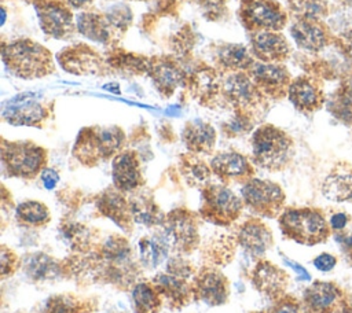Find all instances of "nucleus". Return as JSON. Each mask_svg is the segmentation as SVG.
<instances>
[{
    "label": "nucleus",
    "instance_id": "nucleus-43",
    "mask_svg": "<svg viewBox=\"0 0 352 313\" xmlns=\"http://www.w3.org/2000/svg\"><path fill=\"white\" fill-rule=\"evenodd\" d=\"M287 7L297 19L320 21L327 12V0H287Z\"/></svg>",
    "mask_w": 352,
    "mask_h": 313
},
{
    "label": "nucleus",
    "instance_id": "nucleus-2",
    "mask_svg": "<svg viewBox=\"0 0 352 313\" xmlns=\"http://www.w3.org/2000/svg\"><path fill=\"white\" fill-rule=\"evenodd\" d=\"M1 60L11 74L23 80L43 78L55 71L52 54L40 43L29 38L4 43Z\"/></svg>",
    "mask_w": 352,
    "mask_h": 313
},
{
    "label": "nucleus",
    "instance_id": "nucleus-45",
    "mask_svg": "<svg viewBox=\"0 0 352 313\" xmlns=\"http://www.w3.org/2000/svg\"><path fill=\"white\" fill-rule=\"evenodd\" d=\"M268 313H312L302 299L296 298L294 295L285 294L280 298L272 301V305L268 309Z\"/></svg>",
    "mask_w": 352,
    "mask_h": 313
},
{
    "label": "nucleus",
    "instance_id": "nucleus-31",
    "mask_svg": "<svg viewBox=\"0 0 352 313\" xmlns=\"http://www.w3.org/2000/svg\"><path fill=\"white\" fill-rule=\"evenodd\" d=\"M182 139L188 152L208 155L214 150L217 133L209 122L202 119H191L184 125Z\"/></svg>",
    "mask_w": 352,
    "mask_h": 313
},
{
    "label": "nucleus",
    "instance_id": "nucleus-48",
    "mask_svg": "<svg viewBox=\"0 0 352 313\" xmlns=\"http://www.w3.org/2000/svg\"><path fill=\"white\" fill-rule=\"evenodd\" d=\"M199 5L208 18L216 19L220 16V12L224 10V1L226 0H190Z\"/></svg>",
    "mask_w": 352,
    "mask_h": 313
},
{
    "label": "nucleus",
    "instance_id": "nucleus-27",
    "mask_svg": "<svg viewBox=\"0 0 352 313\" xmlns=\"http://www.w3.org/2000/svg\"><path fill=\"white\" fill-rule=\"evenodd\" d=\"M287 96L292 104L301 113L311 114L319 110L324 103V95L319 84L308 76H300L293 78L289 89Z\"/></svg>",
    "mask_w": 352,
    "mask_h": 313
},
{
    "label": "nucleus",
    "instance_id": "nucleus-7",
    "mask_svg": "<svg viewBox=\"0 0 352 313\" xmlns=\"http://www.w3.org/2000/svg\"><path fill=\"white\" fill-rule=\"evenodd\" d=\"M1 162L8 176L33 180L45 169L48 152L30 140H1Z\"/></svg>",
    "mask_w": 352,
    "mask_h": 313
},
{
    "label": "nucleus",
    "instance_id": "nucleus-51",
    "mask_svg": "<svg viewBox=\"0 0 352 313\" xmlns=\"http://www.w3.org/2000/svg\"><path fill=\"white\" fill-rule=\"evenodd\" d=\"M312 264L320 272H330L337 265V258L330 253H322L314 258Z\"/></svg>",
    "mask_w": 352,
    "mask_h": 313
},
{
    "label": "nucleus",
    "instance_id": "nucleus-5",
    "mask_svg": "<svg viewBox=\"0 0 352 313\" xmlns=\"http://www.w3.org/2000/svg\"><path fill=\"white\" fill-rule=\"evenodd\" d=\"M278 225L286 239L302 246L324 243L333 235L329 220L318 207H285Z\"/></svg>",
    "mask_w": 352,
    "mask_h": 313
},
{
    "label": "nucleus",
    "instance_id": "nucleus-19",
    "mask_svg": "<svg viewBox=\"0 0 352 313\" xmlns=\"http://www.w3.org/2000/svg\"><path fill=\"white\" fill-rule=\"evenodd\" d=\"M213 174L223 183H241L242 185L254 177V165L245 154L238 151H221L210 159Z\"/></svg>",
    "mask_w": 352,
    "mask_h": 313
},
{
    "label": "nucleus",
    "instance_id": "nucleus-16",
    "mask_svg": "<svg viewBox=\"0 0 352 313\" xmlns=\"http://www.w3.org/2000/svg\"><path fill=\"white\" fill-rule=\"evenodd\" d=\"M250 281L253 287L265 298L275 301L282 295L287 294L290 284L289 273L275 265L267 258L256 259L250 272Z\"/></svg>",
    "mask_w": 352,
    "mask_h": 313
},
{
    "label": "nucleus",
    "instance_id": "nucleus-44",
    "mask_svg": "<svg viewBox=\"0 0 352 313\" xmlns=\"http://www.w3.org/2000/svg\"><path fill=\"white\" fill-rule=\"evenodd\" d=\"M256 122L257 121L248 114H243L239 111H232V115L221 124L220 130L227 139H236V137H242V136L250 133L253 130Z\"/></svg>",
    "mask_w": 352,
    "mask_h": 313
},
{
    "label": "nucleus",
    "instance_id": "nucleus-36",
    "mask_svg": "<svg viewBox=\"0 0 352 313\" xmlns=\"http://www.w3.org/2000/svg\"><path fill=\"white\" fill-rule=\"evenodd\" d=\"M177 169L186 184L191 188L202 189L210 184V177L213 174L210 163H206L197 154L186 152L180 155Z\"/></svg>",
    "mask_w": 352,
    "mask_h": 313
},
{
    "label": "nucleus",
    "instance_id": "nucleus-55",
    "mask_svg": "<svg viewBox=\"0 0 352 313\" xmlns=\"http://www.w3.org/2000/svg\"><path fill=\"white\" fill-rule=\"evenodd\" d=\"M336 313H352V298L346 297Z\"/></svg>",
    "mask_w": 352,
    "mask_h": 313
},
{
    "label": "nucleus",
    "instance_id": "nucleus-28",
    "mask_svg": "<svg viewBox=\"0 0 352 313\" xmlns=\"http://www.w3.org/2000/svg\"><path fill=\"white\" fill-rule=\"evenodd\" d=\"M21 269L25 272L26 277L36 284L48 283L63 277L62 261L55 259L52 255L43 251L26 254L22 258Z\"/></svg>",
    "mask_w": 352,
    "mask_h": 313
},
{
    "label": "nucleus",
    "instance_id": "nucleus-52",
    "mask_svg": "<svg viewBox=\"0 0 352 313\" xmlns=\"http://www.w3.org/2000/svg\"><path fill=\"white\" fill-rule=\"evenodd\" d=\"M41 180H43V184L45 188L48 189H52L58 181H59V174L58 172H55L54 169H50V167H45L43 172H41Z\"/></svg>",
    "mask_w": 352,
    "mask_h": 313
},
{
    "label": "nucleus",
    "instance_id": "nucleus-54",
    "mask_svg": "<svg viewBox=\"0 0 352 313\" xmlns=\"http://www.w3.org/2000/svg\"><path fill=\"white\" fill-rule=\"evenodd\" d=\"M94 0H65V3L73 8H84L91 4Z\"/></svg>",
    "mask_w": 352,
    "mask_h": 313
},
{
    "label": "nucleus",
    "instance_id": "nucleus-17",
    "mask_svg": "<svg viewBox=\"0 0 352 313\" xmlns=\"http://www.w3.org/2000/svg\"><path fill=\"white\" fill-rule=\"evenodd\" d=\"M235 239L250 257L258 259L274 247V235L271 228L258 217H249L235 229Z\"/></svg>",
    "mask_w": 352,
    "mask_h": 313
},
{
    "label": "nucleus",
    "instance_id": "nucleus-21",
    "mask_svg": "<svg viewBox=\"0 0 352 313\" xmlns=\"http://www.w3.org/2000/svg\"><path fill=\"white\" fill-rule=\"evenodd\" d=\"M51 114L50 106L33 99L32 95H23L10 102V106L3 111V118L11 125L43 128Z\"/></svg>",
    "mask_w": 352,
    "mask_h": 313
},
{
    "label": "nucleus",
    "instance_id": "nucleus-6",
    "mask_svg": "<svg viewBox=\"0 0 352 313\" xmlns=\"http://www.w3.org/2000/svg\"><path fill=\"white\" fill-rule=\"evenodd\" d=\"M197 268L183 255L175 254L166 261L164 272H158L151 280L160 291L164 303L173 310H180L195 301L192 279Z\"/></svg>",
    "mask_w": 352,
    "mask_h": 313
},
{
    "label": "nucleus",
    "instance_id": "nucleus-1",
    "mask_svg": "<svg viewBox=\"0 0 352 313\" xmlns=\"http://www.w3.org/2000/svg\"><path fill=\"white\" fill-rule=\"evenodd\" d=\"M62 261L63 277L80 287L110 284L120 291H129L143 279V265L126 236H103L92 248L73 253Z\"/></svg>",
    "mask_w": 352,
    "mask_h": 313
},
{
    "label": "nucleus",
    "instance_id": "nucleus-50",
    "mask_svg": "<svg viewBox=\"0 0 352 313\" xmlns=\"http://www.w3.org/2000/svg\"><path fill=\"white\" fill-rule=\"evenodd\" d=\"M334 239L341 247V251L348 261V264L352 266V231L351 232H341V233H334Z\"/></svg>",
    "mask_w": 352,
    "mask_h": 313
},
{
    "label": "nucleus",
    "instance_id": "nucleus-12",
    "mask_svg": "<svg viewBox=\"0 0 352 313\" xmlns=\"http://www.w3.org/2000/svg\"><path fill=\"white\" fill-rule=\"evenodd\" d=\"M241 25L250 33L272 30L279 32L287 22V15L275 0H241Z\"/></svg>",
    "mask_w": 352,
    "mask_h": 313
},
{
    "label": "nucleus",
    "instance_id": "nucleus-53",
    "mask_svg": "<svg viewBox=\"0 0 352 313\" xmlns=\"http://www.w3.org/2000/svg\"><path fill=\"white\" fill-rule=\"evenodd\" d=\"M341 47L344 54L352 59V29L341 36Z\"/></svg>",
    "mask_w": 352,
    "mask_h": 313
},
{
    "label": "nucleus",
    "instance_id": "nucleus-57",
    "mask_svg": "<svg viewBox=\"0 0 352 313\" xmlns=\"http://www.w3.org/2000/svg\"><path fill=\"white\" fill-rule=\"evenodd\" d=\"M250 313H268V310H257V312H250Z\"/></svg>",
    "mask_w": 352,
    "mask_h": 313
},
{
    "label": "nucleus",
    "instance_id": "nucleus-34",
    "mask_svg": "<svg viewBox=\"0 0 352 313\" xmlns=\"http://www.w3.org/2000/svg\"><path fill=\"white\" fill-rule=\"evenodd\" d=\"M290 34L297 47L308 52L322 51L329 41L327 32L320 21L297 19L290 26Z\"/></svg>",
    "mask_w": 352,
    "mask_h": 313
},
{
    "label": "nucleus",
    "instance_id": "nucleus-33",
    "mask_svg": "<svg viewBox=\"0 0 352 313\" xmlns=\"http://www.w3.org/2000/svg\"><path fill=\"white\" fill-rule=\"evenodd\" d=\"M98 308L99 301L95 297L62 292L48 297L40 313H95Z\"/></svg>",
    "mask_w": 352,
    "mask_h": 313
},
{
    "label": "nucleus",
    "instance_id": "nucleus-4",
    "mask_svg": "<svg viewBox=\"0 0 352 313\" xmlns=\"http://www.w3.org/2000/svg\"><path fill=\"white\" fill-rule=\"evenodd\" d=\"M250 146L253 163L268 172L286 169L294 156L292 136L272 124L258 126L252 135Z\"/></svg>",
    "mask_w": 352,
    "mask_h": 313
},
{
    "label": "nucleus",
    "instance_id": "nucleus-8",
    "mask_svg": "<svg viewBox=\"0 0 352 313\" xmlns=\"http://www.w3.org/2000/svg\"><path fill=\"white\" fill-rule=\"evenodd\" d=\"M201 220L198 213L187 207H176L166 213L160 233L169 250L179 255L192 254L201 243Z\"/></svg>",
    "mask_w": 352,
    "mask_h": 313
},
{
    "label": "nucleus",
    "instance_id": "nucleus-32",
    "mask_svg": "<svg viewBox=\"0 0 352 313\" xmlns=\"http://www.w3.org/2000/svg\"><path fill=\"white\" fill-rule=\"evenodd\" d=\"M128 199L136 224L144 225L146 228H155L162 225L166 214L158 206L150 191L140 188L132 192Z\"/></svg>",
    "mask_w": 352,
    "mask_h": 313
},
{
    "label": "nucleus",
    "instance_id": "nucleus-37",
    "mask_svg": "<svg viewBox=\"0 0 352 313\" xmlns=\"http://www.w3.org/2000/svg\"><path fill=\"white\" fill-rule=\"evenodd\" d=\"M132 291V308L135 313H158L164 305L162 297L153 280L142 279Z\"/></svg>",
    "mask_w": 352,
    "mask_h": 313
},
{
    "label": "nucleus",
    "instance_id": "nucleus-30",
    "mask_svg": "<svg viewBox=\"0 0 352 313\" xmlns=\"http://www.w3.org/2000/svg\"><path fill=\"white\" fill-rule=\"evenodd\" d=\"M322 195L336 203L352 202V166L338 162L322 183Z\"/></svg>",
    "mask_w": 352,
    "mask_h": 313
},
{
    "label": "nucleus",
    "instance_id": "nucleus-40",
    "mask_svg": "<svg viewBox=\"0 0 352 313\" xmlns=\"http://www.w3.org/2000/svg\"><path fill=\"white\" fill-rule=\"evenodd\" d=\"M236 244L238 243L235 235H220L216 239L210 240L202 251V255L208 262L206 265H213L217 268L228 265L234 258Z\"/></svg>",
    "mask_w": 352,
    "mask_h": 313
},
{
    "label": "nucleus",
    "instance_id": "nucleus-11",
    "mask_svg": "<svg viewBox=\"0 0 352 313\" xmlns=\"http://www.w3.org/2000/svg\"><path fill=\"white\" fill-rule=\"evenodd\" d=\"M241 198L253 214L265 218H278L286 203V194L279 184L256 177L242 185Z\"/></svg>",
    "mask_w": 352,
    "mask_h": 313
},
{
    "label": "nucleus",
    "instance_id": "nucleus-18",
    "mask_svg": "<svg viewBox=\"0 0 352 313\" xmlns=\"http://www.w3.org/2000/svg\"><path fill=\"white\" fill-rule=\"evenodd\" d=\"M246 73L267 97L280 99L287 95L292 78L282 63L256 60Z\"/></svg>",
    "mask_w": 352,
    "mask_h": 313
},
{
    "label": "nucleus",
    "instance_id": "nucleus-49",
    "mask_svg": "<svg viewBox=\"0 0 352 313\" xmlns=\"http://www.w3.org/2000/svg\"><path fill=\"white\" fill-rule=\"evenodd\" d=\"M329 220V225H330V229L333 233H341V232H345V228L349 225L351 222V216L345 211H337V213H333L330 216Z\"/></svg>",
    "mask_w": 352,
    "mask_h": 313
},
{
    "label": "nucleus",
    "instance_id": "nucleus-3",
    "mask_svg": "<svg viewBox=\"0 0 352 313\" xmlns=\"http://www.w3.org/2000/svg\"><path fill=\"white\" fill-rule=\"evenodd\" d=\"M125 143L126 137L120 126L92 125L78 132L72 152L81 165L94 167L113 159L124 150Z\"/></svg>",
    "mask_w": 352,
    "mask_h": 313
},
{
    "label": "nucleus",
    "instance_id": "nucleus-42",
    "mask_svg": "<svg viewBox=\"0 0 352 313\" xmlns=\"http://www.w3.org/2000/svg\"><path fill=\"white\" fill-rule=\"evenodd\" d=\"M329 111L341 122L352 124V80L346 81L330 99Z\"/></svg>",
    "mask_w": 352,
    "mask_h": 313
},
{
    "label": "nucleus",
    "instance_id": "nucleus-10",
    "mask_svg": "<svg viewBox=\"0 0 352 313\" xmlns=\"http://www.w3.org/2000/svg\"><path fill=\"white\" fill-rule=\"evenodd\" d=\"M243 200L227 184H208L201 189V218L216 227L232 225L243 211Z\"/></svg>",
    "mask_w": 352,
    "mask_h": 313
},
{
    "label": "nucleus",
    "instance_id": "nucleus-14",
    "mask_svg": "<svg viewBox=\"0 0 352 313\" xmlns=\"http://www.w3.org/2000/svg\"><path fill=\"white\" fill-rule=\"evenodd\" d=\"M192 287L195 301L209 306H221L230 299V281L217 266L204 265L197 269Z\"/></svg>",
    "mask_w": 352,
    "mask_h": 313
},
{
    "label": "nucleus",
    "instance_id": "nucleus-38",
    "mask_svg": "<svg viewBox=\"0 0 352 313\" xmlns=\"http://www.w3.org/2000/svg\"><path fill=\"white\" fill-rule=\"evenodd\" d=\"M169 253V247L161 233L144 235L139 239V259L144 269H154L161 265Z\"/></svg>",
    "mask_w": 352,
    "mask_h": 313
},
{
    "label": "nucleus",
    "instance_id": "nucleus-56",
    "mask_svg": "<svg viewBox=\"0 0 352 313\" xmlns=\"http://www.w3.org/2000/svg\"><path fill=\"white\" fill-rule=\"evenodd\" d=\"M285 262H287L290 266H293V268H296L294 270L297 272V273H300V276H302L304 279H309V275L307 273V270L302 268V266H300L298 264H296V262H292V261H289V259H286L285 258Z\"/></svg>",
    "mask_w": 352,
    "mask_h": 313
},
{
    "label": "nucleus",
    "instance_id": "nucleus-26",
    "mask_svg": "<svg viewBox=\"0 0 352 313\" xmlns=\"http://www.w3.org/2000/svg\"><path fill=\"white\" fill-rule=\"evenodd\" d=\"M250 52L258 62L282 63L289 58L290 45L280 32H254L250 34Z\"/></svg>",
    "mask_w": 352,
    "mask_h": 313
},
{
    "label": "nucleus",
    "instance_id": "nucleus-13",
    "mask_svg": "<svg viewBox=\"0 0 352 313\" xmlns=\"http://www.w3.org/2000/svg\"><path fill=\"white\" fill-rule=\"evenodd\" d=\"M36 14L41 30L50 37L66 40L77 30L73 14L66 3L58 0L34 1Z\"/></svg>",
    "mask_w": 352,
    "mask_h": 313
},
{
    "label": "nucleus",
    "instance_id": "nucleus-23",
    "mask_svg": "<svg viewBox=\"0 0 352 313\" xmlns=\"http://www.w3.org/2000/svg\"><path fill=\"white\" fill-rule=\"evenodd\" d=\"M56 60L65 71L78 76H94L102 73L104 69L102 56L85 44L70 45L62 49Z\"/></svg>",
    "mask_w": 352,
    "mask_h": 313
},
{
    "label": "nucleus",
    "instance_id": "nucleus-22",
    "mask_svg": "<svg viewBox=\"0 0 352 313\" xmlns=\"http://www.w3.org/2000/svg\"><path fill=\"white\" fill-rule=\"evenodd\" d=\"M113 185L124 194H132L144 185L142 162L136 151L122 150L111 162Z\"/></svg>",
    "mask_w": 352,
    "mask_h": 313
},
{
    "label": "nucleus",
    "instance_id": "nucleus-41",
    "mask_svg": "<svg viewBox=\"0 0 352 313\" xmlns=\"http://www.w3.org/2000/svg\"><path fill=\"white\" fill-rule=\"evenodd\" d=\"M107 63L121 71L131 73V74H143L148 70L150 58L133 54V52H124L121 49L111 52L107 58Z\"/></svg>",
    "mask_w": 352,
    "mask_h": 313
},
{
    "label": "nucleus",
    "instance_id": "nucleus-47",
    "mask_svg": "<svg viewBox=\"0 0 352 313\" xmlns=\"http://www.w3.org/2000/svg\"><path fill=\"white\" fill-rule=\"evenodd\" d=\"M104 15L107 16L111 26L117 30V33H121V32L124 33L132 23V18H133L129 7L124 4L113 5L111 8H109L107 12H104Z\"/></svg>",
    "mask_w": 352,
    "mask_h": 313
},
{
    "label": "nucleus",
    "instance_id": "nucleus-15",
    "mask_svg": "<svg viewBox=\"0 0 352 313\" xmlns=\"http://www.w3.org/2000/svg\"><path fill=\"white\" fill-rule=\"evenodd\" d=\"M223 77L209 66H198L191 71L184 81L188 93L201 104L206 107H216L223 103L221 99Z\"/></svg>",
    "mask_w": 352,
    "mask_h": 313
},
{
    "label": "nucleus",
    "instance_id": "nucleus-29",
    "mask_svg": "<svg viewBox=\"0 0 352 313\" xmlns=\"http://www.w3.org/2000/svg\"><path fill=\"white\" fill-rule=\"evenodd\" d=\"M213 62L221 73L248 71L256 62L252 52L242 44L223 43L213 48Z\"/></svg>",
    "mask_w": 352,
    "mask_h": 313
},
{
    "label": "nucleus",
    "instance_id": "nucleus-24",
    "mask_svg": "<svg viewBox=\"0 0 352 313\" xmlns=\"http://www.w3.org/2000/svg\"><path fill=\"white\" fill-rule=\"evenodd\" d=\"M345 291L334 281L315 280L302 292V301L312 313H336L345 301Z\"/></svg>",
    "mask_w": 352,
    "mask_h": 313
},
{
    "label": "nucleus",
    "instance_id": "nucleus-35",
    "mask_svg": "<svg viewBox=\"0 0 352 313\" xmlns=\"http://www.w3.org/2000/svg\"><path fill=\"white\" fill-rule=\"evenodd\" d=\"M76 27L88 40L102 44H110L113 37L117 34V30L111 26L107 16L94 11H84L78 14Z\"/></svg>",
    "mask_w": 352,
    "mask_h": 313
},
{
    "label": "nucleus",
    "instance_id": "nucleus-25",
    "mask_svg": "<svg viewBox=\"0 0 352 313\" xmlns=\"http://www.w3.org/2000/svg\"><path fill=\"white\" fill-rule=\"evenodd\" d=\"M147 74L164 97H170L180 85H184L187 77L182 67L168 56L150 58Z\"/></svg>",
    "mask_w": 352,
    "mask_h": 313
},
{
    "label": "nucleus",
    "instance_id": "nucleus-39",
    "mask_svg": "<svg viewBox=\"0 0 352 313\" xmlns=\"http://www.w3.org/2000/svg\"><path fill=\"white\" fill-rule=\"evenodd\" d=\"M15 220L25 228H43L51 221L47 205L38 200H25L15 207Z\"/></svg>",
    "mask_w": 352,
    "mask_h": 313
},
{
    "label": "nucleus",
    "instance_id": "nucleus-46",
    "mask_svg": "<svg viewBox=\"0 0 352 313\" xmlns=\"http://www.w3.org/2000/svg\"><path fill=\"white\" fill-rule=\"evenodd\" d=\"M22 268V258L10 247L1 246L0 248V279L11 277Z\"/></svg>",
    "mask_w": 352,
    "mask_h": 313
},
{
    "label": "nucleus",
    "instance_id": "nucleus-9",
    "mask_svg": "<svg viewBox=\"0 0 352 313\" xmlns=\"http://www.w3.org/2000/svg\"><path fill=\"white\" fill-rule=\"evenodd\" d=\"M223 103L258 121L267 111V96L258 89L246 71L227 73L221 84Z\"/></svg>",
    "mask_w": 352,
    "mask_h": 313
},
{
    "label": "nucleus",
    "instance_id": "nucleus-20",
    "mask_svg": "<svg viewBox=\"0 0 352 313\" xmlns=\"http://www.w3.org/2000/svg\"><path fill=\"white\" fill-rule=\"evenodd\" d=\"M95 206L103 217L111 220L125 235H131L133 232L136 222L132 216L129 199L114 185L96 195Z\"/></svg>",
    "mask_w": 352,
    "mask_h": 313
}]
</instances>
